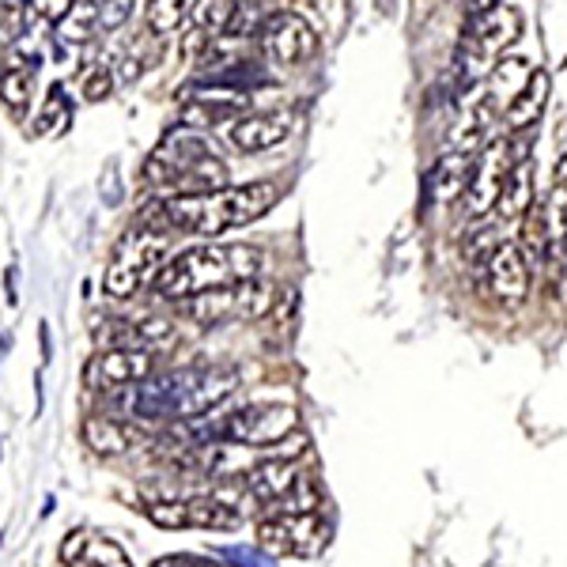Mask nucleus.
<instances>
[{"mask_svg":"<svg viewBox=\"0 0 567 567\" xmlns=\"http://www.w3.org/2000/svg\"><path fill=\"white\" fill-rule=\"evenodd\" d=\"M95 27H99V12H95V8H91V4L72 8L65 20L58 23V39L69 42V45H84L91 34H95Z\"/></svg>","mask_w":567,"mask_h":567,"instance_id":"obj_26","label":"nucleus"},{"mask_svg":"<svg viewBox=\"0 0 567 567\" xmlns=\"http://www.w3.org/2000/svg\"><path fill=\"white\" fill-rule=\"evenodd\" d=\"M556 189H564V194H567V155L556 163Z\"/></svg>","mask_w":567,"mask_h":567,"instance_id":"obj_35","label":"nucleus"},{"mask_svg":"<svg viewBox=\"0 0 567 567\" xmlns=\"http://www.w3.org/2000/svg\"><path fill=\"white\" fill-rule=\"evenodd\" d=\"M114 72L110 69H91L87 76H84V84H80V91H84V99L87 103H99V99H106L110 91H114Z\"/></svg>","mask_w":567,"mask_h":567,"instance_id":"obj_32","label":"nucleus"},{"mask_svg":"<svg viewBox=\"0 0 567 567\" xmlns=\"http://www.w3.org/2000/svg\"><path fill=\"white\" fill-rule=\"evenodd\" d=\"M69 122V106H65V95L61 91H53L50 103H45V110L39 114V122H34V136H50V133H61Z\"/></svg>","mask_w":567,"mask_h":567,"instance_id":"obj_29","label":"nucleus"},{"mask_svg":"<svg viewBox=\"0 0 567 567\" xmlns=\"http://www.w3.org/2000/svg\"><path fill=\"white\" fill-rule=\"evenodd\" d=\"M529 205H534V171H529V163H518L499 189L496 219H503V224H523Z\"/></svg>","mask_w":567,"mask_h":567,"instance_id":"obj_19","label":"nucleus"},{"mask_svg":"<svg viewBox=\"0 0 567 567\" xmlns=\"http://www.w3.org/2000/svg\"><path fill=\"white\" fill-rule=\"evenodd\" d=\"M296 130V114L291 110H265V114H246L239 122L224 125V141L227 148L254 155V152H269L284 144Z\"/></svg>","mask_w":567,"mask_h":567,"instance_id":"obj_12","label":"nucleus"},{"mask_svg":"<svg viewBox=\"0 0 567 567\" xmlns=\"http://www.w3.org/2000/svg\"><path fill=\"white\" fill-rule=\"evenodd\" d=\"M182 307H186V315H189V318H197V322L213 326V322H219V318L235 315V288L205 291V296L189 299V303H182Z\"/></svg>","mask_w":567,"mask_h":567,"instance_id":"obj_24","label":"nucleus"},{"mask_svg":"<svg viewBox=\"0 0 567 567\" xmlns=\"http://www.w3.org/2000/svg\"><path fill=\"white\" fill-rule=\"evenodd\" d=\"M265 250L250 243H200L167 258L155 277V291L171 303H189L205 291L239 288V284L261 277Z\"/></svg>","mask_w":567,"mask_h":567,"instance_id":"obj_2","label":"nucleus"},{"mask_svg":"<svg viewBox=\"0 0 567 567\" xmlns=\"http://www.w3.org/2000/svg\"><path fill=\"white\" fill-rule=\"evenodd\" d=\"M318 45H322L318 31L296 12H280V16H272V20H265L261 27V50L269 53V61L280 69H299V65H307V61H315Z\"/></svg>","mask_w":567,"mask_h":567,"instance_id":"obj_10","label":"nucleus"},{"mask_svg":"<svg viewBox=\"0 0 567 567\" xmlns=\"http://www.w3.org/2000/svg\"><path fill=\"white\" fill-rule=\"evenodd\" d=\"M477 4H481V0H477ZM477 4H473V8H477Z\"/></svg>","mask_w":567,"mask_h":567,"instance_id":"obj_37","label":"nucleus"},{"mask_svg":"<svg viewBox=\"0 0 567 567\" xmlns=\"http://www.w3.org/2000/svg\"><path fill=\"white\" fill-rule=\"evenodd\" d=\"M272 307H277V288L265 284L261 277L246 280L235 288V315L243 318H269Z\"/></svg>","mask_w":567,"mask_h":567,"instance_id":"obj_22","label":"nucleus"},{"mask_svg":"<svg viewBox=\"0 0 567 567\" xmlns=\"http://www.w3.org/2000/svg\"><path fill=\"white\" fill-rule=\"evenodd\" d=\"M133 4L136 0H103V4H99V27H106V31L125 27L133 16Z\"/></svg>","mask_w":567,"mask_h":567,"instance_id":"obj_31","label":"nucleus"},{"mask_svg":"<svg viewBox=\"0 0 567 567\" xmlns=\"http://www.w3.org/2000/svg\"><path fill=\"white\" fill-rule=\"evenodd\" d=\"M515 167H518L515 144H511L507 136H503V141L484 144V152L477 155V163H473L470 189H465V205H470V216L484 219L488 213H496L499 189H503V182H507V175Z\"/></svg>","mask_w":567,"mask_h":567,"instance_id":"obj_11","label":"nucleus"},{"mask_svg":"<svg viewBox=\"0 0 567 567\" xmlns=\"http://www.w3.org/2000/svg\"><path fill=\"white\" fill-rule=\"evenodd\" d=\"M155 371V355L141 349H99L84 368V390L91 393H122L133 382H148Z\"/></svg>","mask_w":567,"mask_h":567,"instance_id":"obj_9","label":"nucleus"},{"mask_svg":"<svg viewBox=\"0 0 567 567\" xmlns=\"http://www.w3.org/2000/svg\"><path fill=\"white\" fill-rule=\"evenodd\" d=\"M243 492L250 499H258L261 507H272V515L277 511L318 515V507H322V488L291 458H265L258 465H250L243 473Z\"/></svg>","mask_w":567,"mask_h":567,"instance_id":"obj_4","label":"nucleus"},{"mask_svg":"<svg viewBox=\"0 0 567 567\" xmlns=\"http://www.w3.org/2000/svg\"><path fill=\"white\" fill-rule=\"evenodd\" d=\"M99 349H141L155 352L163 344L175 341V326L163 318H141V322H125V318H110L95 329Z\"/></svg>","mask_w":567,"mask_h":567,"instance_id":"obj_14","label":"nucleus"},{"mask_svg":"<svg viewBox=\"0 0 567 567\" xmlns=\"http://www.w3.org/2000/svg\"><path fill=\"white\" fill-rule=\"evenodd\" d=\"M186 526L189 529H239L243 511L224 496H194V499H186Z\"/></svg>","mask_w":567,"mask_h":567,"instance_id":"obj_20","label":"nucleus"},{"mask_svg":"<svg viewBox=\"0 0 567 567\" xmlns=\"http://www.w3.org/2000/svg\"><path fill=\"white\" fill-rule=\"evenodd\" d=\"M523 39V16L511 4H496L488 12L477 16V23L465 31L462 50H458V72L462 84H473L477 76H484L488 69H496L499 53L507 45H515Z\"/></svg>","mask_w":567,"mask_h":567,"instance_id":"obj_6","label":"nucleus"},{"mask_svg":"<svg viewBox=\"0 0 567 567\" xmlns=\"http://www.w3.org/2000/svg\"><path fill=\"white\" fill-rule=\"evenodd\" d=\"M227 163L213 152V144L200 133L178 130L163 136L155 152L144 159V186L167 197H194L213 194L227 186Z\"/></svg>","mask_w":567,"mask_h":567,"instance_id":"obj_3","label":"nucleus"},{"mask_svg":"<svg viewBox=\"0 0 567 567\" xmlns=\"http://www.w3.org/2000/svg\"><path fill=\"white\" fill-rule=\"evenodd\" d=\"M23 34V0H0V45H12Z\"/></svg>","mask_w":567,"mask_h":567,"instance_id":"obj_30","label":"nucleus"},{"mask_svg":"<svg viewBox=\"0 0 567 567\" xmlns=\"http://www.w3.org/2000/svg\"><path fill=\"white\" fill-rule=\"evenodd\" d=\"M152 567H219V564L208 560V556H197V553H175V556H159Z\"/></svg>","mask_w":567,"mask_h":567,"instance_id":"obj_34","label":"nucleus"},{"mask_svg":"<svg viewBox=\"0 0 567 567\" xmlns=\"http://www.w3.org/2000/svg\"><path fill=\"white\" fill-rule=\"evenodd\" d=\"M280 189L272 182H246V186H224L213 194L194 197H163L148 200L141 208V224L159 235H197V239H216L235 227H246L261 219L277 205Z\"/></svg>","mask_w":567,"mask_h":567,"instance_id":"obj_1","label":"nucleus"},{"mask_svg":"<svg viewBox=\"0 0 567 567\" xmlns=\"http://www.w3.org/2000/svg\"><path fill=\"white\" fill-rule=\"evenodd\" d=\"M61 564L69 567H133L125 548L110 537H95L87 529H72L61 545Z\"/></svg>","mask_w":567,"mask_h":567,"instance_id":"obj_15","label":"nucleus"},{"mask_svg":"<svg viewBox=\"0 0 567 567\" xmlns=\"http://www.w3.org/2000/svg\"><path fill=\"white\" fill-rule=\"evenodd\" d=\"M235 12H239V0H197L189 8V23H194V39H189V50H197L200 42L213 45L219 34L231 27Z\"/></svg>","mask_w":567,"mask_h":567,"instance_id":"obj_18","label":"nucleus"},{"mask_svg":"<svg viewBox=\"0 0 567 567\" xmlns=\"http://www.w3.org/2000/svg\"><path fill=\"white\" fill-rule=\"evenodd\" d=\"M144 515L163 529H189L186 526V499H159V503H144Z\"/></svg>","mask_w":567,"mask_h":567,"instance_id":"obj_28","label":"nucleus"},{"mask_svg":"<svg viewBox=\"0 0 567 567\" xmlns=\"http://www.w3.org/2000/svg\"><path fill=\"white\" fill-rule=\"evenodd\" d=\"M27 8H31V16H39V20L61 23L72 12V0H27Z\"/></svg>","mask_w":567,"mask_h":567,"instance_id":"obj_33","label":"nucleus"},{"mask_svg":"<svg viewBox=\"0 0 567 567\" xmlns=\"http://www.w3.org/2000/svg\"><path fill=\"white\" fill-rule=\"evenodd\" d=\"M299 427V409L288 401H261V405L235 409L231 416H224L219 435L231 443L246 446V451H261V446H280L296 435Z\"/></svg>","mask_w":567,"mask_h":567,"instance_id":"obj_7","label":"nucleus"},{"mask_svg":"<svg viewBox=\"0 0 567 567\" xmlns=\"http://www.w3.org/2000/svg\"><path fill=\"white\" fill-rule=\"evenodd\" d=\"M329 542V526L318 515H291V511H277V515L258 523V545L272 556H318Z\"/></svg>","mask_w":567,"mask_h":567,"instance_id":"obj_8","label":"nucleus"},{"mask_svg":"<svg viewBox=\"0 0 567 567\" xmlns=\"http://www.w3.org/2000/svg\"><path fill=\"white\" fill-rule=\"evenodd\" d=\"M0 103L23 114L31 103V72H0Z\"/></svg>","mask_w":567,"mask_h":567,"instance_id":"obj_27","label":"nucleus"},{"mask_svg":"<svg viewBox=\"0 0 567 567\" xmlns=\"http://www.w3.org/2000/svg\"><path fill=\"white\" fill-rule=\"evenodd\" d=\"M167 250H171V235L159 231H125L114 246V258L106 265L103 288L110 299H133L136 291L148 280L159 277V269L167 265Z\"/></svg>","mask_w":567,"mask_h":567,"instance_id":"obj_5","label":"nucleus"},{"mask_svg":"<svg viewBox=\"0 0 567 567\" xmlns=\"http://www.w3.org/2000/svg\"><path fill=\"white\" fill-rule=\"evenodd\" d=\"M473 163H477V152H451L443 163L435 167L432 186L439 200H458L465 189H470L473 178Z\"/></svg>","mask_w":567,"mask_h":567,"instance_id":"obj_21","label":"nucleus"},{"mask_svg":"<svg viewBox=\"0 0 567 567\" xmlns=\"http://www.w3.org/2000/svg\"><path fill=\"white\" fill-rule=\"evenodd\" d=\"M548 91H553V80H548V72L537 69L534 76L526 80V87L515 91V99H511V106H507V130L511 133L534 130L545 103H548Z\"/></svg>","mask_w":567,"mask_h":567,"instance_id":"obj_17","label":"nucleus"},{"mask_svg":"<svg viewBox=\"0 0 567 567\" xmlns=\"http://www.w3.org/2000/svg\"><path fill=\"white\" fill-rule=\"evenodd\" d=\"M189 16V0H148V31L171 34Z\"/></svg>","mask_w":567,"mask_h":567,"instance_id":"obj_25","label":"nucleus"},{"mask_svg":"<svg viewBox=\"0 0 567 567\" xmlns=\"http://www.w3.org/2000/svg\"><path fill=\"white\" fill-rule=\"evenodd\" d=\"M80 435H84V446L95 454V458H117V454L130 451L133 439H136V432L122 416H106V413L87 416L84 427H80Z\"/></svg>","mask_w":567,"mask_h":567,"instance_id":"obj_16","label":"nucleus"},{"mask_svg":"<svg viewBox=\"0 0 567 567\" xmlns=\"http://www.w3.org/2000/svg\"><path fill=\"white\" fill-rule=\"evenodd\" d=\"M484 280L488 291L499 303L518 307L529 296V261L518 243H499L496 250L484 258Z\"/></svg>","mask_w":567,"mask_h":567,"instance_id":"obj_13","label":"nucleus"},{"mask_svg":"<svg viewBox=\"0 0 567 567\" xmlns=\"http://www.w3.org/2000/svg\"><path fill=\"white\" fill-rule=\"evenodd\" d=\"M84 4H103V0H84Z\"/></svg>","mask_w":567,"mask_h":567,"instance_id":"obj_36","label":"nucleus"},{"mask_svg":"<svg viewBox=\"0 0 567 567\" xmlns=\"http://www.w3.org/2000/svg\"><path fill=\"white\" fill-rule=\"evenodd\" d=\"M548 239H553V227H548V213H545V205H537V200H534V205H529V213L523 216V254H526V261L529 258L542 261Z\"/></svg>","mask_w":567,"mask_h":567,"instance_id":"obj_23","label":"nucleus"}]
</instances>
